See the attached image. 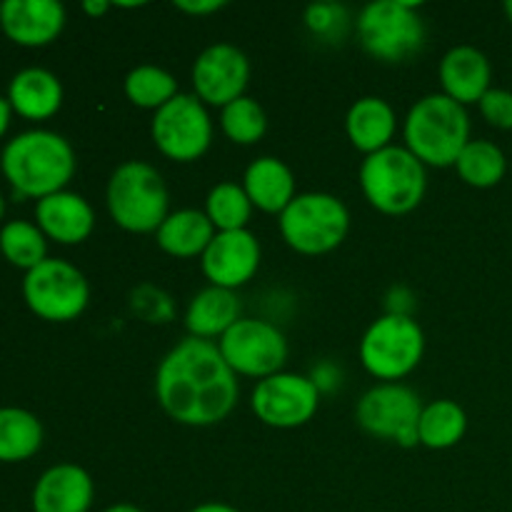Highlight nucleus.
Segmentation results:
<instances>
[{
  "mask_svg": "<svg viewBox=\"0 0 512 512\" xmlns=\"http://www.w3.org/2000/svg\"><path fill=\"white\" fill-rule=\"evenodd\" d=\"M225 363L235 375L265 380L283 373L288 360V340L268 320L240 318L223 338L218 340Z\"/></svg>",
  "mask_w": 512,
  "mask_h": 512,
  "instance_id": "nucleus-12",
  "label": "nucleus"
},
{
  "mask_svg": "<svg viewBox=\"0 0 512 512\" xmlns=\"http://www.w3.org/2000/svg\"><path fill=\"white\" fill-rule=\"evenodd\" d=\"M205 215H208L218 233L245 230L250 215H253V203H250L243 185L218 183L208 193V200H205Z\"/></svg>",
  "mask_w": 512,
  "mask_h": 512,
  "instance_id": "nucleus-30",
  "label": "nucleus"
},
{
  "mask_svg": "<svg viewBox=\"0 0 512 512\" xmlns=\"http://www.w3.org/2000/svg\"><path fill=\"white\" fill-rule=\"evenodd\" d=\"M110 8H113V5H110L108 0H85V3H83V10L88 15H93V18H98V15L108 13Z\"/></svg>",
  "mask_w": 512,
  "mask_h": 512,
  "instance_id": "nucleus-38",
  "label": "nucleus"
},
{
  "mask_svg": "<svg viewBox=\"0 0 512 512\" xmlns=\"http://www.w3.org/2000/svg\"><path fill=\"white\" fill-rule=\"evenodd\" d=\"M505 13H508V18H510V23H512V0H508V3H505Z\"/></svg>",
  "mask_w": 512,
  "mask_h": 512,
  "instance_id": "nucleus-42",
  "label": "nucleus"
},
{
  "mask_svg": "<svg viewBox=\"0 0 512 512\" xmlns=\"http://www.w3.org/2000/svg\"><path fill=\"white\" fill-rule=\"evenodd\" d=\"M358 40L380 63H408L425 43V23L418 5L408 0H375L355 20Z\"/></svg>",
  "mask_w": 512,
  "mask_h": 512,
  "instance_id": "nucleus-6",
  "label": "nucleus"
},
{
  "mask_svg": "<svg viewBox=\"0 0 512 512\" xmlns=\"http://www.w3.org/2000/svg\"><path fill=\"white\" fill-rule=\"evenodd\" d=\"M23 298L38 318L48 323H70L88 308L90 285L68 260L48 258L25 273Z\"/></svg>",
  "mask_w": 512,
  "mask_h": 512,
  "instance_id": "nucleus-9",
  "label": "nucleus"
},
{
  "mask_svg": "<svg viewBox=\"0 0 512 512\" xmlns=\"http://www.w3.org/2000/svg\"><path fill=\"white\" fill-rule=\"evenodd\" d=\"M423 353L425 335L413 315H380L360 340V363L383 383H398L408 378L420 365Z\"/></svg>",
  "mask_w": 512,
  "mask_h": 512,
  "instance_id": "nucleus-7",
  "label": "nucleus"
},
{
  "mask_svg": "<svg viewBox=\"0 0 512 512\" xmlns=\"http://www.w3.org/2000/svg\"><path fill=\"white\" fill-rule=\"evenodd\" d=\"M103 512H145V510H140L138 505H130V503H118V505H110V508H105Z\"/></svg>",
  "mask_w": 512,
  "mask_h": 512,
  "instance_id": "nucleus-40",
  "label": "nucleus"
},
{
  "mask_svg": "<svg viewBox=\"0 0 512 512\" xmlns=\"http://www.w3.org/2000/svg\"><path fill=\"white\" fill-rule=\"evenodd\" d=\"M438 75L443 95L465 108V105L480 103L483 95L488 93L493 68L483 50L473 48V45H458L443 55Z\"/></svg>",
  "mask_w": 512,
  "mask_h": 512,
  "instance_id": "nucleus-19",
  "label": "nucleus"
},
{
  "mask_svg": "<svg viewBox=\"0 0 512 512\" xmlns=\"http://www.w3.org/2000/svg\"><path fill=\"white\" fill-rule=\"evenodd\" d=\"M280 235L300 255H325L338 248L350 230V213L338 195L300 193L280 213Z\"/></svg>",
  "mask_w": 512,
  "mask_h": 512,
  "instance_id": "nucleus-8",
  "label": "nucleus"
},
{
  "mask_svg": "<svg viewBox=\"0 0 512 512\" xmlns=\"http://www.w3.org/2000/svg\"><path fill=\"white\" fill-rule=\"evenodd\" d=\"M240 320V300L235 290L208 285L190 300L185 310V328L193 338H223Z\"/></svg>",
  "mask_w": 512,
  "mask_h": 512,
  "instance_id": "nucleus-23",
  "label": "nucleus"
},
{
  "mask_svg": "<svg viewBox=\"0 0 512 512\" xmlns=\"http://www.w3.org/2000/svg\"><path fill=\"white\" fill-rule=\"evenodd\" d=\"M220 128H223L225 138L233 140L235 145H255L258 140H263L265 130H268V115L258 100L243 95L225 105L220 113Z\"/></svg>",
  "mask_w": 512,
  "mask_h": 512,
  "instance_id": "nucleus-31",
  "label": "nucleus"
},
{
  "mask_svg": "<svg viewBox=\"0 0 512 512\" xmlns=\"http://www.w3.org/2000/svg\"><path fill=\"white\" fill-rule=\"evenodd\" d=\"M155 395L175 423L208 428L233 413L240 385L218 343L188 335L160 360Z\"/></svg>",
  "mask_w": 512,
  "mask_h": 512,
  "instance_id": "nucleus-1",
  "label": "nucleus"
},
{
  "mask_svg": "<svg viewBox=\"0 0 512 512\" xmlns=\"http://www.w3.org/2000/svg\"><path fill=\"white\" fill-rule=\"evenodd\" d=\"M95 485L80 465H53L33 488V512H90Z\"/></svg>",
  "mask_w": 512,
  "mask_h": 512,
  "instance_id": "nucleus-17",
  "label": "nucleus"
},
{
  "mask_svg": "<svg viewBox=\"0 0 512 512\" xmlns=\"http://www.w3.org/2000/svg\"><path fill=\"white\" fill-rule=\"evenodd\" d=\"M43 445V425L30 410L0 408V463H23Z\"/></svg>",
  "mask_w": 512,
  "mask_h": 512,
  "instance_id": "nucleus-25",
  "label": "nucleus"
},
{
  "mask_svg": "<svg viewBox=\"0 0 512 512\" xmlns=\"http://www.w3.org/2000/svg\"><path fill=\"white\" fill-rule=\"evenodd\" d=\"M455 170H458L460 180L468 183L470 188L488 190L505 178L508 160H505L503 150L490 140H470L460 153Z\"/></svg>",
  "mask_w": 512,
  "mask_h": 512,
  "instance_id": "nucleus-27",
  "label": "nucleus"
},
{
  "mask_svg": "<svg viewBox=\"0 0 512 512\" xmlns=\"http://www.w3.org/2000/svg\"><path fill=\"white\" fill-rule=\"evenodd\" d=\"M190 512H240V510L233 508V505H225V503H203Z\"/></svg>",
  "mask_w": 512,
  "mask_h": 512,
  "instance_id": "nucleus-39",
  "label": "nucleus"
},
{
  "mask_svg": "<svg viewBox=\"0 0 512 512\" xmlns=\"http://www.w3.org/2000/svg\"><path fill=\"white\" fill-rule=\"evenodd\" d=\"M480 113L493 128L512 130V93L505 88H490L478 103Z\"/></svg>",
  "mask_w": 512,
  "mask_h": 512,
  "instance_id": "nucleus-34",
  "label": "nucleus"
},
{
  "mask_svg": "<svg viewBox=\"0 0 512 512\" xmlns=\"http://www.w3.org/2000/svg\"><path fill=\"white\" fill-rule=\"evenodd\" d=\"M5 180L18 198L43 200L60 193L75 175L73 145L53 130H25L0 155Z\"/></svg>",
  "mask_w": 512,
  "mask_h": 512,
  "instance_id": "nucleus-2",
  "label": "nucleus"
},
{
  "mask_svg": "<svg viewBox=\"0 0 512 512\" xmlns=\"http://www.w3.org/2000/svg\"><path fill=\"white\" fill-rule=\"evenodd\" d=\"M358 180L365 200L383 215L413 213L428 190L425 165L400 145L365 155Z\"/></svg>",
  "mask_w": 512,
  "mask_h": 512,
  "instance_id": "nucleus-4",
  "label": "nucleus"
},
{
  "mask_svg": "<svg viewBox=\"0 0 512 512\" xmlns=\"http://www.w3.org/2000/svg\"><path fill=\"white\" fill-rule=\"evenodd\" d=\"M203 275L210 285L238 290L255 278L260 268V243L248 228L215 233L213 243L200 255Z\"/></svg>",
  "mask_w": 512,
  "mask_h": 512,
  "instance_id": "nucleus-15",
  "label": "nucleus"
},
{
  "mask_svg": "<svg viewBox=\"0 0 512 512\" xmlns=\"http://www.w3.org/2000/svg\"><path fill=\"white\" fill-rule=\"evenodd\" d=\"M243 190L253 208L263 213L280 215L295 200L293 170L273 155L253 160L243 175Z\"/></svg>",
  "mask_w": 512,
  "mask_h": 512,
  "instance_id": "nucleus-22",
  "label": "nucleus"
},
{
  "mask_svg": "<svg viewBox=\"0 0 512 512\" xmlns=\"http://www.w3.org/2000/svg\"><path fill=\"white\" fill-rule=\"evenodd\" d=\"M425 405L418 393L403 383H380L355 405V420L368 435L398 443L400 448L420 445L418 423Z\"/></svg>",
  "mask_w": 512,
  "mask_h": 512,
  "instance_id": "nucleus-11",
  "label": "nucleus"
},
{
  "mask_svg": "<svg viewBox=\"0 0 512 512\" xmlns=\"http://www.w3.org/2000/svg\"><path fill=\"white\" fill-rule=\"evenodd\" d=\"M403 138L405 148L423 165L450 168L470 143L468 110L443 93L425 95L410 108Z\"/></svg>",
  "mask_w": 512,
  "mask_h": 512,
  "instance_id": "nucleus-3",
  "label": "nucleus"
},
{
  "mask_svg": "<svg viewBox=\"0 0 512 512\" xmlns=\"http://www.w3.org/2000/svg\"><path fill=\"white\" fill-rule=\"evenodd\" d=\"M320 390L305 375L278 373L258 380L250 398V408L260 423L278 430H293L310 423L318 413Z\"/></svg>",
  "mask_w": 512,
  "mask_h": 512,
  "instance_id": "nucleus-13",
  "label": "nucleus"
},
{
  "mask_svg": "<svg viewBox=\"0 0 512 512\" xmlns=\"http://www.w3.org/2000/svg\"><path fill=\"white\" fill-rule=\"evenodd\" d=\"M250 80V60L240 48L218 43L205 48L193 63L195 95L205 105H230L243 98Z\"/></svg>",
  "mask_w": 512,
  "mask_h": 512,
  "instance_id": "nucleus-14",
  "label": "nucleus"
},
{
  "mask_svg": "<svg viewBox=\"0 0 512 512\" xmlns=\"http://www.w3.org/2000/svg\"><path fill=\"white\" fill-rule=\"evenodd\" d=\"M0 10H3V3H0Z\"/></svg>",
  "mask_w": 512,
  "mask_h": 512,
  "instance_id": "nucleus-43",
  "label": "nucleus"
},
{
  "mask_svg": "<svg viewBox=\"0 0 512 512\" xmlns=\"http://www.w3.org/2000/svg\"><path fill=\"white\" fill-rule=\"evenodd\" d=\"M130 305L133 313L140 315L145 323H170L175 315V305L165 290L155 288V285H140L130 295Z\"/></svg>",
  "mask_w": 512,
  "mask_h": 512,
  "instance_id": "nucleus-33",
  "label": "nucleus"
},
{
  "mask_svg": "<svg viewBox=\"0 0 512 512\" xmlns=\"http://www.w3.org/2000/svg\"><path fill=\"white\" fill-rule=\"evenodd\" d=\"M215 238V225L210 223L203 210L185 208L178 213H170L165 223L160 225L155 240L163 253L173 258H198L208 250Z\"/></svg>",
  "mask_w": 512,
  "mask_h": 512,
  "instance_id": "nucleus-24",
  "label": "nucleus"
},
{
  "mask_svg": "<svg viewBox=\"0 0 512 512\" xmlns=\"http://www.w3.org/2000/svg\"><path fill=\"white\" fill-rule=\"evenodd\" d=\"M0 253L10 265L28 273L48 260V238L35 223L10 220L0 228Z\"/></svg>",
  "mask_w": 512,
  "mask_h": 512,
  "instance_id": "nucleus-28",
  "label": "nucleus"
},
{
  "mask_svg": "<svg viewBox=\"0 0 512 512\" xmlns=\"http://www.w3.org/2000/svg\"><path fill=\"white\" fill-rule=\"evenodd\" d=\"M35 225L48 240L60 245H80L95 228V213L88 200L70 190L48 195L35 205Z\"/></svg>",
  "mask_w": 512,
  "mask_h": 512,
  "instance_id": "nucleus-18",
  "label": "nucleus"
},
{
  "mask_svg": "<svg viewBox=\"0 0 512 512\" xmlns=\"http://www.w3.org/2000/svg\"><path fill=\"white\" fill-rule=\"evenodd\" d=\"M395 128H398V118H395L393 105L383 98H375V95L355 100L348 110V118H345L348 140L355 150L365 155L390 148Z\"/></svg>",
  "mask_w": 512,
  "mask_h": 512,
  "instance_id": "nucleus-21",
  "label": "nucleus"
},
{
  "mask_svg": "<svg viewBox=\"0 0 512 512\" xmlns=\"http://www.w3.org/2000/svg\"><path fill=\"white\" fill-rule=\"evenodd\" d=\"M125 98L143 110H160L178 95V80L158 65H138L125 75Z\"/></svg>",
  "mask_w": 512,
  "mask_h": 512,
  "instance_id": "nucleus-29",
  "label": "nucleus"
},
{
  "mask_svg": "<svg viewBox=\"0 0 512 512\" xmlns=\"http://www.w3.org/2000/svg\"><path fill=\"white\" fill-rule=\"evenodd\" d=\"M8 103L25 120H48L63 105V85L45 68H25L8 85Z\"/></svg>",
  "mask_w": 512,
  "mask_h": 512,
  "instance_id": "nucleus-20",
  "label": "nucleus"
},
{
  "mask_svg": "<svg viewBox=\"0 0 512 512\" xmlns=\"http://www.w3.org/2000/svg\"><path fill=\"white\" fill-rule=\"evenodd\" d=\"M310 380H313L315 388H318L320 393H323V390H333L335 385H340V373H338V370H335V365L323 363V365H318V368L313 370Z\"/></svg>",
  "mask_w": 512,
  "mask_h": 512,
  "instance_id": "nucleus-36",
  "label": "nucleus"
},
{
  "mask_svg": "<svg viewBox=\"0 0 512 512\" xmlns=\"http://www.w3.org/2000/svg\"><path fill=\"white\" fill-rule=\"evenodd\" d=\"M105 200L110 218L128 233H158L170 215V193L163 175L143 160H128L115 168L108 180Z\"/></svg>",
  "mask_w": 512,
  "mask_h": 512,
  "instance_id": "nucleus-5",
  "label": "nucleus"
},
{
  "mask_svg": "<svg viewBox=\"0 0 512 512\" xmlns=\"http://www.w3.org/2000/svg\"><path fill=\"white\" fill-rule=\"evenodd\" d=\"M225 0H175V8L180 13H188V15H210V13H218V10L225 8Z\"/></svg>",
  "mask_w": 512,
  "mask_h": 512,
  "instance_id": "nucleus-35",
  "label": "nucleus"
},
{
  "mask_svg": "<svg viewBox=\"0 0 512 512\" xmlns=\"http://www.w3.org/2000/svg\"><path fill=\"white\" fill-rule=\"evenodd\" d=\"M0 28L23 48H43L65 28V8L58 0H5Z\"/></svg>",
  "mask_w": 512,
  "mask_h": 512,
  "instance_id": "nucleus-16",
  "label": "nucleus"
},
{
  "mask_svg": "<svg viewBox=\"0 0 512 512\" xmlns=\"http://www.w3.org/2000/svg\"><path fill=\"white\" fill-rule=\"evenodd\" d=\"M10 118H13V108H10L8 98H3V95H0V138L8 133Z\"/></svg>",
  "mask_w": 512,
  "mask_h": 512,
  "instance_id": "nucleus-37",
  "label": "nucleus"
},
{
  "mask_svg": "<svg viewBox=\"0 0 512 512\" xmlns=\"http://www.w3.org/2000/svg\"><path fill=\"white\" fill-rule=\"evenodd\" d=\"M3 215H5V198L3 193H0V220H3Z\"/></svg>",
  "mask_w": 512,
  "mask_h": 512,
  "instance_id": "nucleus-41",
  "label": "nucleus"
},
{
  "mask_svg": "<svg viewBox=\"0 0 512 512\" xmlns=\"http://www.w3.org/2000/svg\"><path fill=\"white\" fill-rule=\"evenodd\" d=\"M468 430V415L455 400H433L420 413V445L430 450H448L463 440Z\"/></svg>",
  "mask_w": 512,
  "mask_h": 512,
  "instance_id": "nucleus-26",
  "label": "nucleus"
},
{
  "mask_svg": "<svg viewBox=\"0 0 512 512\" xmlns=\"http://www.w3.org/2000/svg\"><path fill=\"white\" fill-rule=\"evenodd\" d=\"M305 28L310 30L313 38H318L325 45H338L348 38L353 20L345 5L340 3H313L305 8L303 15Z\"/></svg>",
  "mask_w": 512,
  "mask_h": 512,
  "instance_id": "nucleus-32",
  "label": "nucleus"
},
{
  "mask_svg": "<svg viewBox=\"0 0 512 512\" xmlns=\"http://www.w3.org/2000/svg\"><path fill=\"white\" fill-rule=\"evenodd\" d=\"M150 135L160 155L175 163H193L213 143V120L198 95L178 93L168 105L155 110Z\"/></svg>",
  "mask_w": 512,
  "mask_h": 512,
  "instance_id": "nucleus-10",
  "label": "nucleus"
}]
</instances>
